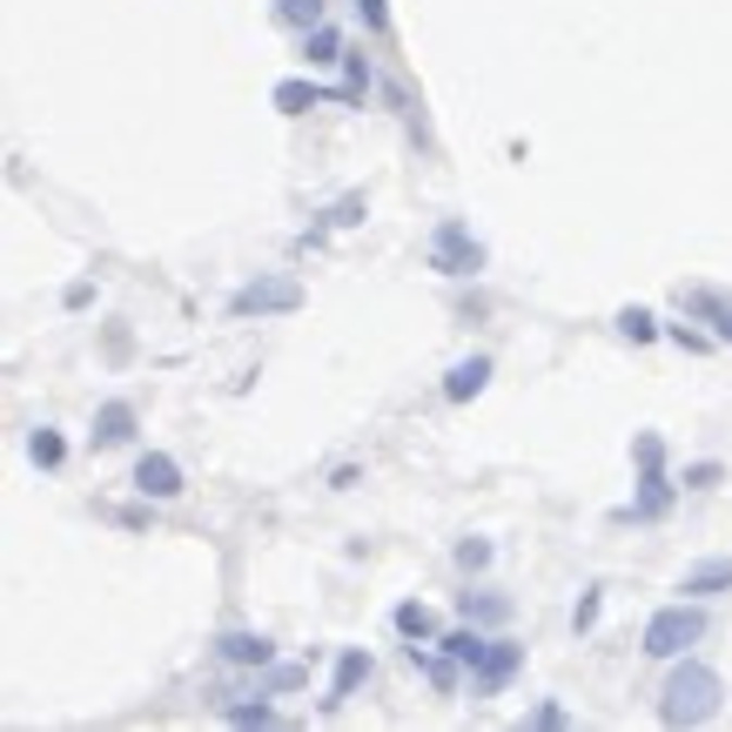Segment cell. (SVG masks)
Listing matches in <instances>:
<instances>
[{
	"label": "cell",
	"mask_w": 732,
	"mask_h": 732,
	"mask_svg": "<svg viewBox=\"0 0 732 732\" xmlns=\"http://www.w3.org/2000/svg\"><path fill=\"white\" fill-rule=\"evenodd\" d=\"M518 659H524L518 645H505V638H491V652H484V666H477V685H484V692H491V685H505V679L518 672Z\"/></svg>",
	"instance_id": "cell-7"
},
{
	"label": "cell",
	"mask_w": 732,
	"mask_h": 732,
	"mask_svg": "<svg viewBox=\"0 0 732 732\" xmlns=\"http://www.w3.org/2000/svg\"><path fill=\"white\" fill-rule=\"evenodd\" d=\"M619 323H625V336H638V343H645V336H652V317H645V310H625V317H619Z\"/></svg>",
	"instance_id": "cell-22"
},
{
	"label": "cell",
	"mask_w": 732,
	"mask_h": 732,
	"mask_svg": "<svg viewBox=\"0 0 732 732\" xmlns=\"http://www.w3.org/2000/svg\"><path fill=\"white\" fill-rule=\"evenodd\" d=\"M505 598H464V619H484V625H497V619H505Z\"/></svg>",
	"instance_id": "cell-18"
},
{
	"label": "cell",
	"mask_w": 732,
	"mask_h": 732,
	"mask_svg": "<svg viewBox=\"0 0 732 732\" xmlns=\"http://www.w3.org/2000/svg\"><path fill=\"white\" fill-rule=\"evenodd\" d=\"M712 712H719V672H712V666H679V672L666 679L659 719H666V725H706Z\"/></svg>",
	"instance_id": "cell-1"
},
{
	"label": "cell",
	"mask_w": 732,
	"mask_h": 732,
	"mask_svg": "<svg viewBox=\"0 0 732 732\" xmlns=\"http://www.w3.org/2000/svg\"><path fill=\"white\" fill-rule=\"evenodd\" d=\"M269 652H276V645H269L262 632H228L222 638V659L228 666H269Z\"/></svg>",
	"instance_id": "cell-6"
},
{
	"label": "cell",
	"mask_w": 732,
	"mask_h": 732,
	"mask_svg": "<svg viewBox=\"0 0 732 732\" xmlns=\"http://www.w3.org/2000/svg\"><path fill=\"white\" fill-rule=\"evenodd\" d=\"M296 302H302V289H296V283L262 276V283L236 289V302H228V310H236V317H283V310H296Z\"/></svg>",
	"instance_id": "cell-3"
},
{
	"label": "cell",
	"mask_w": 732,
	"mask_h": 732,
	"mask_svg": "<svg viewBox=\"0 0 732 732\" xmlns=\"http://www.w3.org/2000/svg\"><path fill=\"white\" fill-rule=\"evenodd\" d=\"M34 464H61V437L54 431H34Z\"/></svg>",
	"instance_id": "cell-19"
},
{
	"label": "cell",
	"mask_w": 732,
	"mask_h": 732,
	"mask_svg": "<svg viewBox=\"0 0 732 732\" xmlns=\"http://www.w3.org/2000/svg\"><path fill=\"white\" fill-rule=\"evenodd\" d=\"M666 497H672V484L659 477V464L645 471V491H638V511H666Z\"/></svg>",
	"instance_id": "cell-16"
},
{
	"label": "cell",
	"mask_w": 732,
	"mask_h": 732,
	"mask_svg": "<svg viewBox=\"0 0 732 732\" xmlns=\"http://www.w3.org/2000/svg\"><path fill=\"white\" fill-rule=\"evenodd\" d=\"M679 302H685L692 317H712V330H719V336L732 343V302H719L712 289H679Z\"/></svg>",
	"instance_id": "cell-8"
},
{
	"label": "cell",
	"mask_w": 732,
	"mask_h": 732,
	"mask_svg": "<svg viewBox=\"0 0 732 732\" xmlns=\"http://www.w3.org/2000/svg\"><path fill=\"white\" fill-rule=\"evenodd\" d=\"M397 632L404 638H431V611H423V605H397Z\"/></svg>",
	"instance_id": "cell-17"
},
{
	"label": "cell",
	"mask_w": 732,
	"mask_h": 732,
	"mask_svg": "<svg viewBox=\"0 0 732 732\" xmlns=\"http://www.w3.org/2000/svg\"><path fill=\"white\" fill-rule=\"evenodd\" d=\"M725 585H732V558H712V564L685 571V592H725Z\"/></svg>",
	"instance_id": "cell-11"
},
{
	"label": "cell",
	"mask_w": 732,
	"mask_h": 732,
	"mask_svg": "<svg viewBox=\"0 0 732 732\" xmlns=\"http://www.w3.org/2000/svg\"><path fill=\"white\" fill-rule=\"evenodd\" d=\"M484 376H491V363H484V357L457 363V370L444 376V397H457V404H464V397H477V390H484Z\"/></svg>",
	"instance_id": "cell-9"
},
{
	"label": "cell",
	"mask_w": 732,
	"mask_h": 732,
	"mask_svg": "<svg viewBox=\"0 0 732 732\" xmlns=\"http://www.w3.org/2000/svg\"><path fill=\"white\" fill-rule=\"evenodd\" d=\"M457 558H464V564H484V558H491V545H477V537H464V545H457Z\"/></svg>",
	"instance_id": "cell-23"
},
{
	"label": "cell",
	"mask_w": 732,
	"mask_h": 732,
	"mask_svg": "<svg viewBox=\"0 0 732 732\" xmlns=\"http://www.w3.org/2000/svg\"><path fill=\"white\" fill-rule=\"evenodd\" d=\"M370 679V652H343V666H336V685H330V706L336 699H350V692Z\"/></svg>",
	"instance_id": "cell-10"
},
{
	"label": "cell",
	"mask_w": 732,
	"mask_h": 732,
	"mask_svg": "<svg viewBox=\"0 0 732 732\" xmlns=\"http://www.w3.org/2000/svg\"><path fill=\"white\" fill-rule=\"evenodd\" d=\"M357 8H363V21H370V27H383V0H357Z\"/></svg>",
	"instance_id": "cell-24"
},
{
	"label": "cell",
	"mask_w": 732,
	"mask_h": 732,
	"mask_svg": "<svg viewBox=\"0 0 732 732\" xmlns=\"http://www.w3.org/2000/svg\"><path fill=\"white\" fill-rule=\"evenodd\" d=\"M128 423H135V417H128V404H108V410H101V431H95V437H101V444H122V437H128Z\"/></svg>",
	"instance_id": "cell-14"
},
{
	"label": "cell",
	"mask_w": 732,
	"mask_h": 732,
	"mask_svg": "<svg viewBox=\"0 0 732 732\" xmlns=\"http://www.w3.org/2000/svg\"><path fill=\"white\" fill-rule=\"evenodd\" d=\"M310 61H317V67H323V61H336V34H330V27H317V34H310Z\"/></svg>",
	"instance_id": "cell-20"
},
{
	"label": "cell",
	"mask_w": 732,
	"mask_h": 732,
	"mask_svg": "<svg viewBox=\"0 0 732 732\" xmlns=\"http://www.w3.org/2000/svg\"><path fill=\"white\" fill-rule=\"evenodd\" d=\"M444 652H450L457 666H471V672H477V666H484V652H491V638H477V632H450V638H444Z\"/></svg>",
	"instance_id": "cell-12"
},
{
	"label": "cell",
	"mask_w": 732,
	"mask_h": 732,
	"mask_svg": "<svg viewBox=\"0 0 732 732\" xmlns=\"http://www.w3.org/2000/svg\"><path fill=\"white\" fill-rule=\"evenodd\" d=\"M437 269H450V276H464V269H477V243H471L457 222H444V228H437Z\"/></svg>",
	"instance_id": "cell-4"
},
{
	"label": "cell",
	"mask_w": 732,
	"mask_h": 732,
	"mask_svg": "<svg viewBox=\"0 0 732 732\" xmlns=\"http://www.w3.org/2000/svg\"><path fill=\"white\" fill-rule=\"evenodd\" d=\"M276 14L289 27H323V0H276Z\"/></svg>",
	"instance_id": "cell-13"
},
{
	"label": "cell",
	"mask_w": 732,
	"mask_h": 732,
	"mask_svg": "<svg viewBox=\"0 0 732 732\" xmlns=\"http://www.w3.org/2000/svg\"><path fill=\"white\" fill-rule=\"evenodd\" d=\"M228 719H236V725H269V719H276V712H269V706H236V712H228Z\"/></svg>",
	"instance_id": "cell-21"
},
{
	"label": "cell",
	"mask_w": 732,
	"mask_h": 732,
	"mask_svg": "<svg viewBox=\"0 0 732 732\" xmlns=\"http://www.w3.org/2000/svg\"><path fill=\"white\" fill-rule=\"evenodd\" d=\"M135 484H141L148 497H175V491H182V471H175V457H162V450H148L141 464H135Z\"/></svg>",
	"instance_id": "cell-5"
},
{
	"label": "cell",
	"mask_w": 732,
	"mask_h": 732,
	"mask_svg": "<svg viewBox=\"0 0 732 732\" xmlns=\"http://www.w3.org/2000/svg\"><path fill=\"white\" fill-rule=\"evenodd\" d=\"M699 632H706V619H699L692 605H666L659 619L645 625V652H652V659H679V652L699 638Z\"/></svg>",
	"instance_id": "cell-2"
},
{
	"label": "cell",
	"mask_w": 732,
	"mask_h": 732,
	"mask_svg": "<svg viewBox=\"0 0 732 732\" xmlns=\"http://www.w3.org/2000/svg\"><path fill=\"white\" fill-rule=\"evenodd\" d=\"M276 108H283V114L317 108V88H310V82H283V88H276Z\"/></svg>",
	"instance_id": "cell-15"
}]
</instances>
